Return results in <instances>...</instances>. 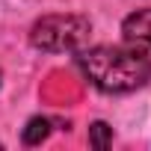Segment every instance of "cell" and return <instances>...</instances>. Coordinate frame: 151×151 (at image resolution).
Returning <instances> with one entry per match:
<instances>
[{
    "label": "cell",
    "instance_id": "obj_1",
    "mask_svg": "<svg viewBox=\"0 0 151 151\" xmlns=\"http://www.w3.org/2000/svg\"><path fill=\"white\" fill-rule=\"evenodd\" d=\"M77 68L95 89L107 95L133 92L151 77V62H145L124 45H95L86 50L80 47Z\"/></svg>",
    "mask_w": 151,
    "mask_h": 151
},
{
    "label": "cell",
    "instance_id": "obj_2",
    "mask_svg": "<svg viewBox=\"0 0 151 151\" xmlns=\"http://www.w3.org/2000/svg\"><path fill=\"white\" fill-rule=\"evenodd\" d=\"M92 24L83 15H45L30 30V45L47 53L80 50L89 42Z\"/></svg>",
    "mask_w": 151,
    "mask_h": 151
},
{
    "label": "cell",
    "instance_id": "obj_3",
    "mask_svg": "<svg viewBox=\"0 0 151 151\" xmlns=\"http://www.w3.org/2000/svg\"><path fill=\"white\" fill-rule=\"evenodd\" d=\"M122 45L130 47L145 62H151V6L136 9L122 21Z\"/></svg>",
    "mask_w": 151,
    "mask_h": 151
},
{
    "label": "cell",
    "instance_id": "obj_4",
    "mask_svg": "<svg viewBox=\"0 0 151 151\" xmlns=\"http://www.w3.org/2000/svg\"><path fill=\"white\" fill-rule=\"evenodd\" d=\"M47 133H50V119L36 116V119H30L27 127H24V142H27V145H39L42 139H47Z\"/></svg>",
    "mask_w": 151,
    "mask_h": 151
},
{
    "label": "cell",
    "instance_id": "obj_5",
    "mask_svg": "<svg viewBox=\"0 0 151 151\" xmlns=\"http://www.w3.org/2000/svg\"><path fill=\"white\" fill-rule=\"evenodd\" d=\"M89 142H92L95 148H107V145L113 142V130H110L104 122H95V124L89 127Z\"/></svg>",
    "mask_w": 151,
    "mask_h": 151
}]
</instances>
